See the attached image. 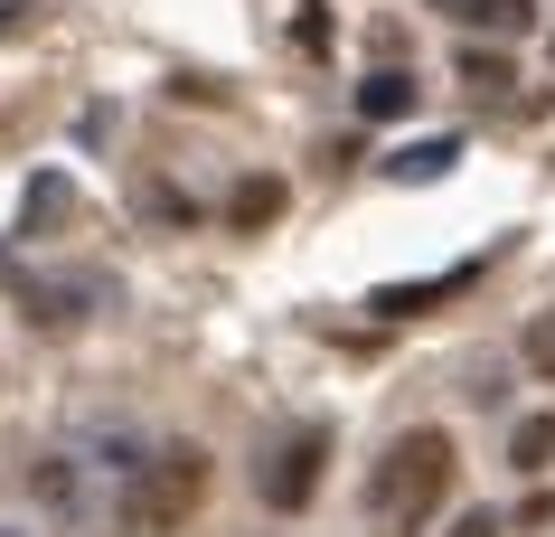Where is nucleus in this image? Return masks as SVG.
Wrapping results in <instances>:
<instances>
[{
  "mask_svg": "<svg viewBox=\"0 0 555 537\" xmlns=\"http://www.w3.org/2000/svg\"><path fill=\"white\" fill-rule=\"evenodd\" d=\"M442 490H452V434H442V424L396 434L386 462L367 472V509H377V528H396V537L424 528V519L442 509Z\"/></svg>",
  "mask_w": 555,
  "mask_h": 537,
  "instance_id": "f257e3e1",
  "label": "nucleus"
},
{
  "mask_svg": "<svg viewBox=\"0 0 555 537\" xmlns=\"http://www.w3.org/2000/svg\"><path fill=\"white\" fill-rule=\"evenodd\" d=\"M207 500V452L198 444H160L151 462H132V481H122V528L132 537H170L189 528Z\"/></svg>",
  "mask_w": 555,
  "mask_h": 537,
  "instance_id": "f03ea898",
  "label": "nucleus"
},
{
  "mask_svg": "<svg viewBox=\"0 0 555 537\" xmlns=\"http://www.w3.org/2000/svg\"><path fill=\"white\" fill-rule=\"evenodd\" d=\"M321 472H330V434H321V424H301V434H283V444L263 452L255 490H263L273 519H301V509L321 500Z\"/></svg>",
  "mask_w": 555,
  "mask_h": 537,
  "instance_id": "7ed1b4c3",
  "label": "nucleus"
},
{
  "mask_svg": "<svg viewBox=\"0 0 555 537\" xmlns=\"http://www.w3.org/2000/svg\"><path fill=\"white\" fill-rule=\"evenodd\" d=\"M470 283H480V265H452L442 283H386V293H377V311H386V321H414V311H434V302L470 293Z\"/></svg>",
  "mask_w": 555,
  "mask_h": 537,
  "instance_id": "20e7f679",
  "label": "nucleus"
},
{
  "mask_svg": "<svg viewBox=\"0 0 555 537\" xmlns=\"http://www.w3.org/2000/svg\"><path fill=\"white\" fill-rule=\"evenodd\" d=\"M434 10H452L462 29H490V38H527L537 29V0H434Z\"/></svg>",
  "mask_w": 555,
  "mask_h": 537,
  "instance_id": "39448f33",
  "label": "nucleus"
},
{
  "mask_svg": "<svg viewBox=\"0 0 555 537\" xmlns=\"http://www.w3.org/2000/svg\"><path fill=\"white\" fill-rule=\"evenodd\" d=\"M283 199H293V189H283V179H235V199H227V227L235 236H263V227H273V217H283Z\"/></svg>",
  "mask_w": 555,
  "mask_h": 537,
  "instance_id": "423d86ee",
  "label": "nucleus"
},
{
  "mask_svg": "<svg viewBox=\"0 0 555 537\" xmlns=\"http://www.w3.org/2000/svg\"><path fill=\"white\" fill-rule=\"evenodd\" d=\"M414 94H424V86H414L405 66H377V76L358 86V114H367V123H405V114H414Z\"/></svg>",
  "mask_w": 555,
  "mask_h": 537,
  "instance_id": "0eeeda50",
  "label": "nucleus"
},
{
  "mask_svg": "<svg viewBox=\"0 0 555 537\" xmlns=\"http://www.w3.org/2000/svg\"><path fill=\"white\" fill-rule=\"evenodd\" d=\"M508 462H518V472H555V415H518Z\"/></svg>",
  "mask_w": 555,
  "mask_h": 537,
  "instance_id": "6e6552de",
  "label": "nucleus"
},
{
  "mask_svg": "<svg viewBox=\"0 0 555 537\" xmlns=\"http://www.w3.org/2000/svg\"><path fill=\"white\" fill-rule=\"evenodd\" d=\"M462 86H470V94H490V104H499V94L518 86V66L499 57V48H462Z\"/></svg>",
  "mask_w": 555,
  "mask_h": 537,
  "instance_id": "1a4fd4ad",
  "label": "nucleus"
},
{
  "mask_svg": "<svg viewBox=\"0 0 555 537\" xmlns=\"http://www.w3.org/2000/svg\"><path fill=\"white\" fill-rule=\"evenodd\" d=\"M452 161H462V142H405L396 161H386V179H442Z\"/></svg>",
  "mask_w": 555,
  "mask_h": 537,
  "instance_id": "9d476101",
  "label": "nucleus"
},
{
  "mask_svg": "<svg viewBox=\"0 0 555 537\" xmlns=\"http://www.w3.org/2000/svg\"><path fill=\"white\" fill-rule=\"evenodd\" d=\"M518 358H527V368H537V378H555V311H537V321H527Z\"/></svg>",
  "mask_w": 555,
  "mask_h": 537,
  "instance_id": "9b49d317",
  "label": "nucleus"
},
{
  "mask_svg": "<svg viewBox=\"0 0 555 537\" xmlns=\"http://www.w3.org/2000/svg\"><path fill=\"white\" fill-rule=\"evenodd\" d=\"M452 537H499V509H470V519H452Z\"/></svg>",
  "mask_w": 555,
  "mask_h": 537,
  "instance_id": "f8f14e48",
  "label": "nucleus"
}]
</instances>
